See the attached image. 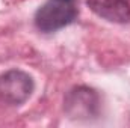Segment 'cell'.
Masks as SVG:
<instances>
[{"mask_svg": "<svg viewBox=\"0 0 130 128\" xmlns=\"http://www.w3.org/2000/svg\"><path fill=\"white\" fill-rule=\"evenodd\" d=\"M79 14L77 0H47L35 14V26L44 33L71 24Z\"/></svg>", "mask_w": 130, "mask_h": 128, "instance_id": "obj_1", "label": "cell"}, {"mask_svg": "<svg viewBox=\"0 0 130 128\" xmlns=\"http://www.w3.org/2000/svg\"><path fill=\"white\" fill-rule=\"evenodd\" d=\"M33 92V80L20 69H11L0 75V99L9 105L23 104Z\"/></svg>", "mask_w": 130, "mask_h": 128, "instance_id": "obj_2", "label": "cell"}, {"mask_svg": "<svg viewBox=\"0 0 130 128\" xmlns=\"http://www.w3.org/2000/svg\"><path fill=\"white\" fill-rule=\"evenodd\" d=\"M65 109L73 118H89L98 112V96L89 88H77L65 99Z\"/></svg>", "mask_w": 130, "mask_h": 128, "instance_id": "obj_3", "label": "cell"}, {"mask_svg": "<svg viewBox=\"0 0 130 128\" xmlns=\"http://www.w3.org/2000/svg\"><path fill=\"white\" fill-rule=\"evenodd\" d=\"M89 8L98 17L112 23H129L130 2L129 0H88Z\"/></svg>", "mask_w": 130, "mask_h": 128, "instance_id": "obj_4", "label": "cell"}]
</instances>
